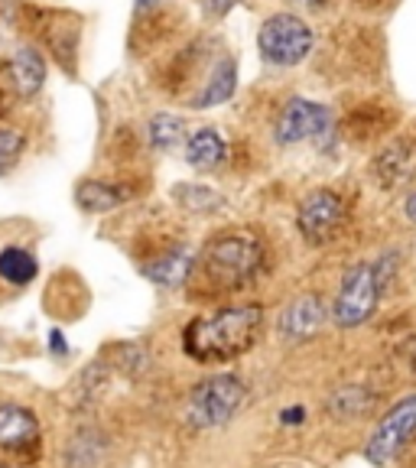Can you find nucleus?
Listing matches in <instances>:
<instances>
[{
	"mask_svg": "<svg viewBox=\"0 0 416 468\" xmlns=\"http://www.w3.org/2000/svg\"><path fill=\"white\" fill-rule=\"evenodd\" d=\"M348 218V205L336 189H315L296 208V228L309 244H329Z\"/></svg>",
	"mask_w": 416,
	"mask_h": 468,
	"instance_id": "8",
	"label": "nucleus"
},
{
	"mask_svg": "<svg viewBox=\"0 0 416 468\" xmlns=\"http://www.w3.org/2000/svg\"><path fill=\"white\" fill-rule=\"evenodd\" d=\"M241 0H202V7H205V14L208 16H225L231 7H238Z\"/></svg>",
	"mask_w": 416,
	"mask_h": 468,
	"instance_id": "24",
	"label": "nucleus"
},
{
	"mask_svg": "<svg viewBox=\"0 0 416 468\" xmlns=\"http://www.w3.org/2000/svg\"><path fill=\"white\" fill-rule=\"evenodd\" d=\"M384 286L374 271V261H361L355 267H348L342 277V286L336 292V303L329 309V319L336 322L338 329H355V325H365L374 313H378V303L384 296Z\"/></svg>",
	"mask_w": 416,
	"mask_h": 468,
	"instance_id": "4",
	"label": "nucleus"
},
{
	"mask_svg": "<svg viewBox=\"0 0 416 468\" xmlns=\"http://www.w3.org/2000/svg\"><path fill=\"white\" fill-rule=\"evenodd\" d=\"M416 436V394L397 400L394 407L380 417V423L374 426L371 439H368L365 455L371 465L388 468L394 465V459L400 455V449Z\"/></svg>",
	"mask_w": 416,
	"mask_h": 468,
	"instance_id": "6",
	"label": "nucleus"
},
{
	"mask_svg": "<svg viewBox=\"0 0 416 468\" xmlns=\"http://www.w3.org/2000/svg\"><path fill=\"white\" fill-rule=\"evenodd\" d=\"M131 196H133L131 189L114 186V183H104V179H85V183H79V189H75V202H79V208L95 212V215L114 212L117 205H124Z\"/></svg>",
	"mask_w": 416,
	"mask_h": 468,
	"instance_id": "16",
	"label": "nucleus"
},
{
	"mask_svg": "<svg viewBox=\"0 0 416 468\" xmlns=\"http://www.w3.org/2000/svg\"><path fill=\"white\" fill-rule=\"evenodd\" d=\"M146 140H150L156 154H169L186 140V121L179 114H169V111L154 114L146 121Z\"/></svg>",
	"mask_w": 416,
	"mask_h": 468,
	"instance_id": "19",
	"label": "nucleus"
},
{
	"mask_svg": "<svg viewBox=\"0 0 416 468\" xmlns=\"http://www.w3.org/2000/svg\"><path fill=\"white\" fill-rule=\"evenodd\" d=\"M234 88H238V62L231 56H225L215 62L205 85L192 95V108H215V104L228 101L234 95Z\"/></svg>",
	"mask_w": 416,
	"mask_h": 468,
	"instance_id": "15",
	"label": "nucleus"
},
{
	"mask_svg": "<svg viewBox=\"0 0 416 468\" xmlns=\"http://www.w3.org/2000/svg\"><path fill=\"white\" fill-rule=\"evenodd\" d=\"M332 133V111L319 101H306V98H293L283 104V111L277 114L273 124V140L280 146H296L315 140L322 144V137Z\"/></svg>",
	"mask_w": 416,
	"mask_h": 468,
	"instance_id": "7",
	"label": "nucleus"
},
{
	"mask_svg": "<svg viewBox=\"0 0 416 468\" xmlns=\"http://www.w3.org/2000/svg\"><path fill=\"white\" fill-rule=\"evenodd\" d=\"M313 29L306 20H300L296 14H273L263 20L261 33H257V49L271 66L290 69L300 66L303 58L313 52Z\"/></svg>",
	"mask_w": 416,
	"mask_h": 468,
	"instance_id": "5",
	"label": "nucleus"
},
{
	"mask_svg": "<svg viewBox=\"0 0 416 468\" xmlns=\"http://www.w3.org/2000/svg\"><path fill=\"white\" fill-rule=\"evenodd\" d=\"M263 332V309L261 306H228L215 309L212 315H198L186 325L183 348L198 365H225L241 358L244 351L257 345Z\"/></svg>",
	"mask_w": 416,
	"mask_h": 468,
	"instance_id": "1",
	"label": "nucleus"
},
{
	"mask_svg": "<svg viewBox=\"0 0 416 468\" xmlns=\"http://www.w3.org/2000/svg\"><path fill=\"white\" fill-rule=\"evenodd\" d=\"M43 27H37L43 33V46L59 58V66L69 75H75V58H79V20L66 14H39Z\"/></svg>",
	"mask_w": 416,
	"mask_h": 468,
	"instance_id": "11",
	"label": "nucleus"
},
{
	"mask_svg": "<svg viewBox=\"0 0 416 468\" xmlns=\"http://www.w3.org/2000/svg\"><path fill=\"white\" fill-rule=\"evenodd\" d=\"M37 273H39V263L27 248H20V244L0 248V280H4V283L27 286L37 280Z\"/></svg>",
	"mask_w": 416,
	"mask_h": 468,
	"instance_id": "18",
	"label": "nucleus"
},
{
	"mask_svg": "<svg viewBox=\"0 0 416 468\" xmlns=\"http://www.w3.org/2000/svg\"><path fill=\"white\" fill-rule=\"evenodd\" d=\"M248 397V384L238 374H212V378L198 380L189 390L186 400V420L196 430H212L221 426L238 413V407Z\"/></svg>",
	"mask_w": 416,
	"mask_h": 468,
	"instance_id": "3",
	"label": "nucleus"
},
{
	"mask_svg": "<svg viewBox=\"0 0 416 468\" xmlns=\"http://www.w3.org/2000/svg\"><path fill=\"white\" fill-rule=\"evenodd\" d=\"M410 367H413V374H416V348H413V355H410Z\"/></svg>",
	"mask_w": 416,
	"mask_h": 468,
	"instance_id": "29",
	"label": "nucleus"
},
{
	"mask_svg": "<svg viewBox=\"0 0 416 468\" xmlns=\"http://www.w3.org/2000/svg\"><path fill=\"white\" fill-rule=\"evenodd\" d=\"M413 163H416L413 146L400 140V144H390L388 150L374 160V176L380 179L384 189H394L397 183H403V179L413 173Z\"/></svg>",
	"mask_w": 416,
	"mask_h": 468,
	"instance_id": "17",
	"label": "nucleus"
},
{
	"mask_svg": "<svg viewBox=\"0 0 416 468\" xmlns=\"http://www.w3.org/2000/svg\"><path fill=\"white\" fill-rule=\"evenodd\" d=\"M329 322V306L319 292H303L280 315V338L290 345L309 342L322 332V325Z\"/></svg>",
	"mask_w": 416,
	"mask_h": 468,
	"instance_id": "9",
	"label": "nucleus"
},
{
	"mask_svg": "<svg viewBox=\"0 0 416 468\" xmlns=\"http://www.w3.org/2000/svg\"><path fill=\"white\" fill-rule=\"evenodd\" d=\"M183 154H186V163H189V166L215 169L225 163L228 144L215 127H198V131H192L189 137L183 140Z\"/></svg>",
	"mask_w": 416,
	"mask_h": 468,
	"instance_id": "14",
	"label": "nucleus"
},
{
	"mask_svg": "<svg viewBox=\"0 0 416 468\" xmlns=\"http://www.w3.org/2000/svg\"><path fill=\"white\" fill-rule=\"evenodd\" d=\"M140 271H144L146 280H154L156 286H183L192 277V271H196V250L189 244H176V248L150 257Z\"/></svg>",
	"mask_w": 416,
	"mask_h": 468,
	"instance_id": "13",
	"label": "nucleus"
},
{
	"mask_svg": "<svg viewBox=\"0 0 416 468\" xmlns=\"http://www.w3.org/2000/svg\"><path fill=\"white\" fill-rule=\"evenodd\" d=\"M52 351H56V355H66V351H69V345L66 342H62V332H52Z\"/></svg>",
	"mask_w": 416,
	"mask_h": 468,
	"instance_id": "26",
	"label": "nucleus"
},
{
	"mask_svg": "<svg viewBox=\"0 0 416 468\" xmlns=\"http://www.w3.org/2000/svg\"><path fill=\"white\" fill-rule=\"evenodd\" d=\"M403 215H407V218H410V221H413V225H416V192H413V196L407 198V202H403Z\"/></svg>",
	"mask_w": 416,
	"mask_h": 468,
	"instance_id": "27",
	"label": "nucleus"
},
{
	"mask_svg": "<svg viewBox=\"0 0 416 468\" xmlns=\"http://www.w3.org/2000/svg\"><path fill=\"white\" fill-rule=\"evenodd\" d=\"M23 146H27L23 131H16V127H0V176L10 173V169L16 166Z\"/></svg>",
	"mask_w": 416,
	"mask_h": 468,
	"instance_id": "22",
	"label": "nucleus"
},
{
	"mask_svg": "<svg viewBox=\"0 0 416 468\" xmlns=\"http://www.w3.org/2000/svg\"><path fill=\"white\" fill-rule=\"evenodd\" d=\"M43 442L37 413L20 403H0V449L14 455H33Z\"/></svg>",
	"mask_w": 416,
	"mask_h": 468,
	"instance_id": "10",
	"label": "nucleus"
},
{
	"mask_svg": "<svg viewBox=\"0 0 416 468\" xmlns=\"http://www.w3.org/2000/svg\"><path fill=\"white\" fill-rule=\"evenodd\" d=\"M7 79L10 88L23 101L39 95V88L46 85V58L37 46H20V49L10 52L7 58Z\"/></svg>",
	"mask_w": 416,
	"mask_h": 468,
	"instance_id": "12",
	"label": "nucleus"
},
{
	"mask_svg": "<svg viewBox=\"0 0 416 468\" xmlns=\"http://www.w3.org/2000/svg\"><path fill=\"white\" fill-rule=\"evenodd\" d=\"M173 198L183 208H189V212H215L225 198L219 196V192H212V189H205V186H192V183H186V186H176V192H173Z\"/></svg>",
	"mask_w": 416,
	"mask_h": 468,
	"instance_id": "21",
	"label": "nucleus"
},
{
	"mask_svg": "<svg viewBox=\"0 0 416 468\" xmlns=\"http://www.w3.org/2000/svg\"><path fill=\"white\" fill-rule=\"evenodd\" d=\"M0 468H20V465H14V462H0Z\"/></svg>",
	"mask_w": 416,
	"mask_h": 468,
	"instance_id": "30",
	"label": "nucleus"
},
{
	"mask_svg": "<svg viewBox=\"0 0 416 468\" xmlns=\"http://www.w3.org/2000/svg\"><path fill=\"white\" fill-rule=\"evenodd\" d=\"M169 4H173V0H137V20L140 16H154V14H163V10L169 7Z\"/></svg>",
	"mask_w": 416,
	"mask_h": 468,
	"instance_id": "23",
	"label": "nucleus"
},
{
	"mask_svg": "<svg viewBox=\"0 0 416 468\" xmlns=\"http://www.w3.org/2000/svg\"><path fill=\"white\" fill-rule=\"evenodd\" d=\"M263 244L251 231H228L219 234L215 241L205 244L202 250V273L215 290L238 292L251 286L263 271Z\"/></svg>",
	"mask_w": 416,
	"mask_h": 468,
	"instance_id": "2",
	"label": "nucleus"
},
{
	"mask_svg": "<svg viewBox=\"0 0 416 468\" xmlns=\"http://www.w3.org/2000/svg\"><path fill=\"white\" fill-rule=\"evenodd\" d=\"M303 420H306V410L303 407H286L283 413H280V423L283 426H300Z\"/></svg>",
	"mask_w": 416,
	"mask_h": 468,
	"instance_id": "25",
	"label": "nucleus"
},
{
	"mask_svg": "<svg viewBox=\"0 0 416 468\" xmlns=\"http://www.w3.org/2000/svg\"><path fill=\"white\" fill-rule=\"evenodd\" d=\"M374 397L368 388H338L336 394L329 397V410L332 417L338 420H351V417H365L371 410Z\"/></svg>",
	"mask_w": 416,
	"mask_h": 468,
	"instance_id": "20",
	"label": "nucleus"
},
{
	"mask_svg": "<svg viewBox=\"0 0 416 468\" xmlns=\"http://www.w3.org/2000/svg\"><path fill=\"white\" fill-rule=\"evenodd\" d=\"M7 101H10V98L4 95V91H0V117H7V114H10V104H7Z\"/></svg>",
	"mask_w": 416,
	"mask_h": 468,
	"instance_id": "28",
	"label": "nucleus"
}]
</instances>
